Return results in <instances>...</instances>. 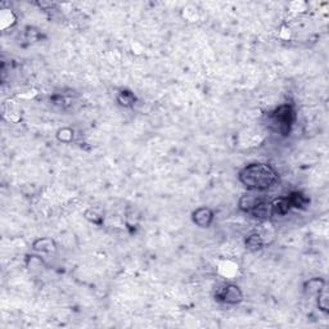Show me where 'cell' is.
I'll use <instances>...</instances> for the list:
<instances>
[{
	"mask_svg": "<svg viewBox=\"0 0 329 329\" xmlns=\"http://www.w3.org/2000/svg\"><path fill=\"white\" fill-rule=\"evenodd\" d=\"M238 179L250 192H264L279 181V175L269 163H250L239 171Z\"/></svg>",
	"mask_w": 329,
	"mask_h": 329,
	"instance_id": "cell-1",
	"label": "cell"
},
{
	"mask_svg": "<svg viewBox=\"0 0 329 329\" xmlns=\"http://www.w3.org/2000/svg\"><path fill=\"white\" fill-rule=\"evenodd\" d=\"M296 120V113L293 107L289 104L279 105L274 112L270 115V125L275 131L287 136L291 132L292 126Z\"/></svg>",
	"mask_w": 329,
	"mask_h": 329,
	"instance_id": "cell-2",
	"label": "cell"
},
{
	"mask_svg": "<svg viewBox=\"0 0 329 329\" xmlns=\"http://www.w3.org/2000/svg\"><path fill=\"white\" fill-rule=\"evenodd\" d=\"M214 297L217 302L227 304V305H238L243 301V292L235 284L219 285L214 292Z\"/></svg>",
	"mask_w": 329,
	"mask_h": 329,
	"instance_id": "cell-3",
	"label": "cell"
},
{
	"mask_svg": "<svg viewBox=\"0 0 329 329\" xmlns=\"http://www.w3.org/2000/svg\"><path fill=\"white\" fill-rule=\"evenodd\" d=\"M192 220L197 227L208 228L214 221V212L208 207H200V208L193 211Z\"/></svg>",
	"mask_w": 329,
	"mask_h": 329,
	"instance_id": "cell-4",
	"label": "cell"
},
{
	"mask_svg": "<svg viewBox=\"0 0 329 329\" xmlns=\"http://www.w3.org/2000/svg\"><path fill=\"white\" fill-rule=\"evenodd\" d=\"M291 210L287 197L275 198L270 202V216H284Z\"/></svg>",
	"mask_w": 329,
	"mask_h": 329,
	"instance_id": "cell-5",
	"label": "cell"
},
{
	"mask_svg": "<svg viewBox=\"0 0 329 329\" xmlns=\"http://www.w3.org/2000/svg\"><path fill=\"white\" fill-rule=\"evenodd\" d=\"M287 200H288L291 208H297V210H304L310 203L309 198L306 197L304 193H301V192H292V193H289Z\"/></svg>",
	"mask_w": 329,
	"mask_h": 329,
	"instance_id": "cell-6",
	"label": "cell"
},
{
	"mask_svg": "<svg viewBox=\"0 0 329 329\" xmlns=\"http://www.w3.org/2000/svg\"><path fill=\"white\" fill-rule=\"evenodd\" d=\"M261 198L262 196H256V194L253 193L243 194L241 197V200H239V208H241L243 212H246V214H250L252 211V208L260 202Z\"/></svg>",
	"mask_w": 329,
	"mask_h": 329,
	"instance_id": "cell-7",
	"label": "cell"
},
{
	"mask_svg": "<svg viewBox=\"0 0 329 329\" xmlns=\"http://www.w3.org/2000/svg\"><path fill=\"white\" fill-rule=\"evenodd\" d=\"M323 288H326V280L322 278L309 279L304 284V292L309 296H316Z\"/></svg>",
	"mask_w": 329,
	"mask_h": 329,
	"instance_id": "cell-8",
	"label": "cell"
},
{
	"mask_svg": "<svg viewBox=\"0 0 329 329\" xmlns=\"http://www.w3.org/2000/svg\"><path fill=\"white\" fill-rule=\"evenodd\" d=\"M32 248L38 252L51 253L55 251V242L51 238H39L32 243Z\"/></svg>",
	"mask_w": 329,
	"mask_h": 329,
	"instance_id": "cell-9",
	"label": "cell"
},
{
	"mask_svg": "<svg viewBox=\"0 0 329 329\" xmlns=\"http://www.w3.org/2000/svg\"><path fill=\"white\" fill-rule=\"evenodd\" d=\"M117 103L124 108H132L136 103V97L131 90L124 89L117 94Z\"/></svg>",
	"mask_w": 329,
	"mask_h": 329,
	"instance_id": "cell-10",
	"label": "cell"
},
{
	"mask_svg": "<svg viewBox=\"0 0 329 329\" xmlns=\"http://www.w3.org/2000/svg\"><path fill=\"white\" fill-rule=\"evenodd\" d=\"M84 217L89 223H92L94 225H102L104 223V215L101 210L95 208V207H90L84 212Z\"/></svg>",
	"mask_w": 329,
	"mask_h": 329,
	"instance_id": "cell-11",
	"label": "cell"
},
{
	"mask_svg": "<svg viewBox=\"0 0 329 329\" xmlns=\"http://www.w3.org/2000/svg\"><path fill=\"white\" fill-rule=\"evenodd\" d=\"M245 245L246 248L250 250V251H258V250H261L264 247V239L257 233H252V234H250L246 238Z\"/></svg>",
	"mask_w": 329,
	"mask_h": 329,
	"instance_id": "cell-12",
	"label": "cell"
},
{
	"mask_svg": "<svg viewBox=\"0 0 329 329\" xmlns=\"http://www.w3.org/2000/svg\"><path fill=\"white\" fill-rule=\"evenodd\" d=\"M318 297V307L319 310H322L323 312H328L329 311V299H328V291L327 288H323L322 291L316 295Z\"/></svg>",
	"mask_w": 329,
	"mask_h": 329,
	"instance_id": "cell-13",
	"label": "cell"
},
{
	"mask_svg": "<svg viewBox=\"0 0 329 329\" xmlns=\"http://www.w3.org/2000/svg\"><path fill=\"white\" fill-rule=\"evenodd\" d=\"M57 138L62 143H70L74 139V130L70 127H63V129L58 130Z\"/></svg>",
	"mask_w": 329,
	"mask_h": 329,
	"instance_id": "cell-14",
	"label": "cell"
},
{
	"mask_svg": "<svg viewBox=\"0 0 329 329\" xmlns=\"http://www.w3.org/2000/svg\"><path fill=\"white\" fill-rule=\"evenodd\" d=\"M51 101L53 102V104H57V105L65 104V99L62 98L61 95H54V97H51Z\"/></svg>",
	"mask_w": 329,
	"mask_h": 329,
	"instance_id": "cell-15",
	"label": "cell"
}]
</instances>
